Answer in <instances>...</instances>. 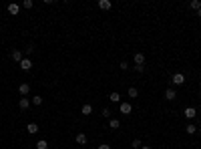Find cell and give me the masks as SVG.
<instances>
[{
  "mask_svg": "<svg viewBox=\"0 0 201 149\" xmlns=\"http://www.w3.org/2000/svg\"><path fill=\"white\" fill-rule=\"evenodd\" d=\"M171 83H173L175 87H181V85L185 83V75L183 73H175L173 77H171Z\"/></svg>",
  "mask_w": 201,
  "mask_h": 149,
  "instance_id": "6da1fadb",
  "label": "cell"
},
{
  "mask_svg": "<svg viewBox=\"0 0 201 149\" xmlns=\"http://www.w3.org/2000/svg\"><path fill=\"white\" fill-rule=\"evenodd\" d=\"M18 65H20V69H22V71H30V69H32V61H30L28 57H24L22 61L18 63Z\"/></svg>",
  "mask_w": 201,
  "mask_h": 149,
  "instance_id": "7a4b0ae2",
  "label": "cell"
},
{
  "mask_svg": "<svg viewBox=\"0 0 201 149\" xmlns=\"http://www.w3.org/2000/svg\"><path fill=\"white\" fill-rule=\"evenodd\" d=\"M119 111H121L123 115H131V111H133V105H131V103H121V105H119Z\"/></svg>",
  "mask_w": 201,
  "mask_h": 149,
  "instance_id": "3957f363",
  "label": "cell"
},
{
  "mask_svg": "<svg viewBox=\"0 0 201 149\" xmlns=\"http://www.w3.org/2000/svg\"><path fill=\"white\" fill-rule=\"evenodd\" d=\"M133 63H135V67H143L145 65V54L143 53H137L133 57Z\"/></svg>",
  "mask_w": 201,
  "mask_h": 149,
  "instance_id": "277c9868",
  "label": "cell"
},
{
  "mask_svg": "<svg viewBox=\"0 0 201 149\" xmlns=\"http://www.w3.org/2000/svg\"><path fill=\"white\" fill-rule=\"evenodd\" d=\"M10 57H12V61L20 63V61H22V58H24V53H22V50H18V49H14V50H12V53H10Z\"/></svg>",
  "mask_w": 201,
  "mask_h": 149,
  "instance_id": "5b68a950",
  "label": "cell"
},
{
  "mask_svg": "<svg viewBox=\"0 0 201 149\" xmlns=\"http://www.w3.org/2000/svg\"><path fill=\"white\" fill-rule=\"evenodd\" d=\"M18 93H20V97H26L28 93H30V85H28V83H20Z\"/></svg>",
  "mask_w": 201,
  "mask_h": 149,
  "instance_id": "8992f818",
  "label": "cell"
},
{
  "mask_svg": "<svg viewBox=\"0 0 201 149\" xmlns=\"http://www.w3.org/2000/svg\"><path fill=\"white\" fill-rule=\"evenodd\" d=\"M97 6H99L101 10H111L113 2H111V0H99V2H97Z\"/></svg>",
  "mask_w": 201,
  "mask_h": 149,
  "instance_id": "52a82bcc",
  "label": "cell"
},
{
  "mask_svg": "<svg viewBox=\"0 0 201 149\" xmlns=\"http://www.w3.org/2000/svg\"><path fill=\"white\" fill-rule=\"evenodd\" d=\"M183 113H185L187 119H195V117H197V109H195V107H187Z\"/></svg>",
  "mask_w": 201,
  "mask_h": 149,
  "instance_id": "ba28073f",
  "label": "cell"
},
{
  "mask_svg": "<svg viewBox=\"0 0 201 149\" xmlns=\"http://www.w3.org/2000/svg\"><path fill=\"white\" fill-rule=\"evenodd\" d=\"M18 107L22 109V111H26V109L30 107V101H28L26 97H20V101H18Z\"/></svg>",
  "mask_w": 201,
  "mask_h": 149,
  "instance_id": "9c48e42d",
  "label": "cell"
},
{
  "mask_svg": "<svg viewBox=\"0 0 201 149\" xmlns=\"http://www.w3.org/2000/svg\"><path fill=\"white\" fill-rule=\"evenodd\" d=\"M8 12H10L12 16H14V14H18V12H20V4H14V2H12V4H8Z\"/></svg>",
  "mask_w": 201,
  "mask_h": 149,
  "instance_id": "30bf717a",
  "label": "cell"
},
{
  "mask_svg": "<svg viewBox=\"0 0 201 149\" xmlns=\"http://www.w3.org/2000/svg\"><path fill=\"white\" fill-rule=\"evenodd\" d=\"M109 101H111V103H119V105H121V95H119L117 91H113L109 95Z\"/></svg>",
  "mask_w": 201,
  "mask_h": 149,
  "instance_id": "8fae6325",
  "label": "cell"
},
{
  "mask_svg": "<svg viewBox=\"0 0 201 149\" xmlns=\"http://www.w3.org/2000/svg\"><path fill=\"white\" fill-rule=\"evenodd\" d=\"M175 97H177V93H175V89H165V99H167V101H173Z\"/></svg>",
  "mask_w": 201,
  "mask_h": 149,
  "instance_id": "7c38bea8",
  "label": "cell"
},
{
  "mask_svg": "<svg viewBox=\"0 0 201 149\" xmlns=\"http://www.w3.org/2000/svg\"><path fill=\"white\" fill-rule=\"evenodd\" d=\"M80 113H83V115H91L93 113V105L91 103H85L83 107H80Z\"/></svg>",
  "mask_w": 201,
  "mask_h": 149,
  "instance_id": "4fadbf2b",
  "label": "cell"
},
{
  "mask_svg": "<svg viewBox=\"0 0 201 149\" xmlns=\"http://www.w3.org/2000/svg\"><path fill=\"white\" fill-rule=\"evenodd\" d=\"M26 131H28L30 135L38 133V125H36V123H28V125H26Z\"/></svg>",
  "mask_w": 201,
  "mask_h": 149,
  "instance_id": "5bb4252c",
  "label": "cell"
},
{
  "mask_svg": "<svg viewBox=\"0 0 201 149\" xmlns=\"http://www.w3.org/2000/svg\"><path fill=\"white\" fill-rule=\"evenodd\" d=\"M76 143H79V145H87V135L79 133V135H76Z\"/></svg>",
  "mask_w": 201,
  "mask_h": 149,
  "instance_id": "9a60e30c",
  "label": "cell"
},
{
  "mask_svg": "<svg viewBox=\"0 0 201 149\" xmlns=\"http://www.w3.org/2000/svg\"><path fill=\"white\" fill-rule=\"evenodd\" d=\"M109 127H111V129H119V127H121V121H119V119H111Z\"/></svg>",
  "mask_w": 201,
  "mask_h": 149,
  "instance_id": "2e32d148",
  "label": "cell"
},
{
  "mask_svg": "<svg viewBox=\"0 0 201 149\" xmlns=\"http://www.w3.org/2000/svg\"><path fill=\"white\" fill-rule=\"evenodd\" d=\"M127 95H129L131 99H135V97H139V91H137L135 87H129V91H127Z\"/></svg>",
  "mask_w": 201,
  "mask_h": 149,
  "instance_id": "e0dca14e",
  "label": "cell"
},
{
  "mask_svg": "<svg viewBox=\"0 0 201 149\" xmlns=\"http://www.w3.org/2000/svg\"><path fill=\"white\" fill-rule=\"evenodd\" d=\"M36 149H48V143H46L44 139H38L36 141Z\"/></svg>",
  "mask_w": 201,
  "mask_h": 149,
  "instance_id": "ac0fdd59",
  "label": "cell"
},
{
  "mask_svg": "<svg viewBox=\"0 0 201 149\" xmlns=\"http://www.w3.org/2000/svg\"><path fill=\"white\" fill-rule=\"evenodd\" d=\"M189 6L193 8V10H199V8H201V0H191V2H189Z\"/></svg>",
  "mask_w": 201,
  "mask_h": 149,
  "instance_id": "d6986e66",
  "label": "cell"
},
{
  "mask_svg": "<svg viewBox=\"0 0 201 149\" xmlns=\"http://www.w3.org/2000/svg\"><path fill=\"white\" fill-rule=\"evenodd\" d=\"M30 103L34 105V107H38V105H42V97H38V95H36V97H32Z\"/></svg>",
  "mask_w": 201,
  "mask_h": 149,
  "instance_id": "ffe728a7",
  "label": "cell"
},
{
  "mask_svg": "<svg viewBox=\"0 0 201 149\" xmlns=\"http://www.w3.org/2000/svg\"><path fill=\"white\" fill-rule=\"evenodd\" d=\"M185 131H187V133H189V135H193V133H195V131H197V127H195V125H193V123H189V125H187V127H185Z\"/></svg>",
  "mask_w": 201,
  "mask_h": 149,
  "instance_id": "44dd1931",
  "label": "cell"
},
{
  "mask_svg": "<svg viewBox=\"0 0 201 149\" xmlns=\"http://www.w3.org/2000/svg\"><path fill=\"white\" fill-rule=\"evenodd\" d=\"M141 145H143L141 139H133V149H141Z\"/></svg>",
  "mask_w": 201,
  "mask_h": 149,
  "instance_id": "7402d4cb",
  "label": "cell"
},
{
  "mask_svg": "<svg viewBox=\"0 0 201 149\" xmlns=\"http://www.w3.org/2000/svg\"><path fill=\"white\" fill-rule=\"evenodd\" d=\"M22 6H24V8H32V6H34V2H32V0H24Z\"/></svg>",
  "mask_w": 201,
  "mask_h": 149,
  "instance_id": "603a6c76",
  "label": "cell"
},
{
  "mask_svg": "<svg viewBox=\"0 0 201 149\" xmlns=\"http://www.w3.org/2000/svg\"><path fill=\"white\" fill-rule=\"evenodd\" d=\"M119 67H121L123 71H127V69H129V63H127V61H121V65H119Z\"/></svg>",
  "mask_w": 201,
  "mask_h": 149,
  "instance_id": "cb8c5ba5",
  "label": "cell"
},
{
  "mask_svg": "<svg viewBox=\"0 0 201 149\" xmlns=\"http://www.w3.org/2000/svg\"><path fill=\"white\" fill-rule=\"evenodd\" d=\"M103 117H111V109H103Z\"/></svg>",
  "mask_w": 201,
  "mask_h": 149,
  "instance_id": "d4e9b609",
  "label": "cell"
},
{
  "mask_svg": "<svg viewBox=\"0 0 201 149\" xmlns=\"http://www.w3.org/2000/svg\"><path fill=\"white\" fill-rule=\"evenodd\" d=\"M32 50H34V46H26V49H24V53H26V54H32Z\"/></svg>",
  "mask_w": 201,
  "mask_h": 149,
  "instance_id": "484cf974",
  "label": "cell"
},
{
  "mask_svg": "<svg viewBox=\"0 0 201 149\" xmlns=\"http://www.w3.org/2000/svg\"><path fill=\"white\" fill-rule=\"evenodd\" d=\"M97 149H111V145H107V143H101V145L97 147Z\"/></svg>",
  "mask_w": 201,
  "mask_h": 149,
  "instance_id": "4316f807",
  "label": "cell"
},
{
  "mask_svg": "<svg viewBox=\"0 0 201 149\" xmlns=\"http://www.w3.org/2000/svg\"><path fill=\"white\" fill-rule=\"evenodd\" d=\"M141 149H151V147H149V145H141Z\"/></svg>",
  "mask_w": 201,
  "mask_h": 149,
  "instance_id": "83f0119b",
  "label": "cell"
},
{
  "mask_svg": "<svg viewBox=\"0 0 201 149\" xmlns=\"http://www.w3.org/2000/svg\"><path fill=\"white\" fill-rule=\"evenodd\" d=\"M197 16H199V18H201V8H199V10H197Z\"/></svg>",
  "mask_w": 201,
  "mask_h": 149,
  "instance_id": "f1b7e54d",
  "label": "cell"
},
{
  "mask_svg": "<svg viewBox=\"0 0 201 149\" xmlns=\"http://www.w3.org/2000/svg\"><path fill=\"white\" fill-rule=\"evenodd\" d=\"M0 30H2V26H0Z\"/></svg>",
  "mask_w": 201,
  "mask_h": 149,
  "instance_id": "f546056e",
  "label": "cell"
},
{
  "mask_svg": "<svg viewBox=\"0 0 201 149\" xmlns=\"http://www.w3.org/2000/svg\"><path fill=\"white\" fill-rule=\"evenodd\" d=\"M199 121H201V117H199Z\"/></svg>",
  "mask_w": 201,
  "mask_h": 149,
  "instance_id": "4dcf8cb0",
  "label": "cell"
}]
</instances>
